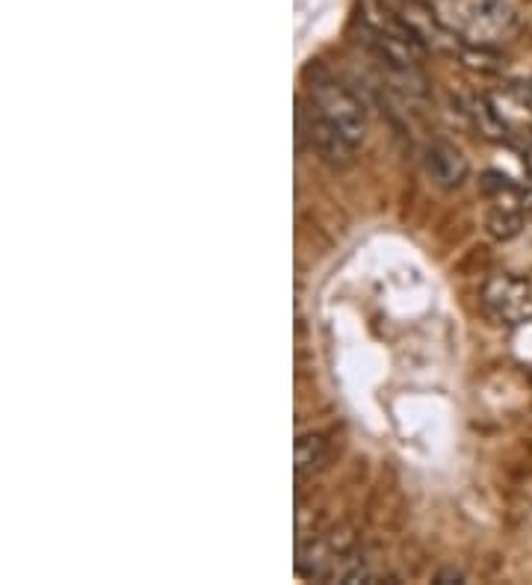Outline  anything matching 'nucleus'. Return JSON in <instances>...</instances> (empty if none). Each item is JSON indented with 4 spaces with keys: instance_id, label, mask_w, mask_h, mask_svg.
I'll return each instance as SVG.
<instances>
[{
    "instance_id": "obj_13",
    "label": "nucleus",
    "mask_w": 532,
    "mask_h": 585,
    "mask_svg": "<svg viewBox=\"0 0 532 585\" xmlns=\"http://www.w3.org/2000/svg\"><path fill=\"white\" fill-rule=\"evenodd\" d=\"M530 372H532V370H530Z\"/></svg>"
},
{
    "instance_id": "obj_7",
    "label": "nucleus",
    "mask_w": 532,
    "mask_h": 585,
    "mask_svg": "<svg viewBox=\"0 0 532 585\" xmlns=\"http://www.w3.org/2000/svg\"><path fill=\"white\" fill-rule=\"evenodd\" d=\"M488 98H491V104H494L500 122L509 127V133H518L521 124L532 122V80H512Z\"/></svg>"
},
{
    "instance_id": "obj_2",
    "label": "nucleus",
    "mask_w": 532,
    "mask_h": 585,
    "mask_svg": "<svg viewBox=\"0 0 532 585\" xmlns=\"http://www.w3.org/2000/svg\"><path fill=\"white\" fill-rule=\"evenodd\" d=\"M310 104L349 145H358L367 133V115H364L361 101L349 92L346 86H340L337 80L317 74L314 83L308 86Z\"/></svg>"
},
{
    "instance_id": "obj_12",
    "label": "nucleus",
    "mask_w": 532,
    "mask_h": 585,
    "mask_svg": "<svg viewBox=\"0 0 532 585\" xmlns=\"http://www.w3.org/2000/svg\"><path fill=\"white\" fill-rule=\"evenodd\" d=\"M429 3H434V0H429Z\"/></svg>"
},
{
    "instance_id": "obj_3",
    "label": "nucleus",
    "mask_w": 532,
    "mask_h": 585,
    "mask_svg": "<svg viewBox=\"0 0 532 585\" xmlns=\"http://www.w3.org/2000/svg\"><path fill=\"white\" fill-rule=\"evenodd\" d=\"M488 317L503 326H521L532 319V284L518 275H494L482 290Z\"/></svg>"
},
{
    "instance_id": "obj_6",
    "label": "nucleus",
    "mask_w": 532,
    "mask_h": 585,
    "mask_svg": "<svg viewBox=\"0 0 532 585\" xmlns=\"http://www.w3.org/2000/svg\"><path fill=\"white\" fill-rule=\"evenodd\" d=\"M479 189L491 202V207L523 213V216L532 211V186L521 184V181H514V177L503 175L497 168H488L482 181H479Z\"/></svg>"
},
{
    "instance_id": "obj_4",
    "label": "nucleus",
    "mask_w": 532,
    "mask_h": 585,
    "mask_svg": "<svg viewBox=\"0 0 532 585\" xmlns=\"http://www.w3.org/2000/svg\"><path fill=\"white\" fill-rule=\"evenodd\" d=\"M296 131L310 148L317 151L323 160H331V163H346L349 154H352V145L340 136V133L331 127V124L323 119V115L314 110L310 101H299V113H296Z\"/></svg>"
},
{
    "instance_id": "obj_9",
    "label": "nucleus",
    "mask_w": 532,
    "mask_h": 585,
    "mask_svg": "<svg viewBox=\"0 0 532 585\" xmlns=\"http://www.w3.org/2000/svg\"><path fill=\"white\" fill-rule=\"evenodd\" d=\"M521 225H523V213L500 211V207H491V211H488L485 228L491 237H497V239L518 237V234H521Z\"/></svg>"
},
{
    "instance_id": "obj_1",
    "label": "nucleus",
    "mask_w": 532,
    "mask_h": 585,
    "mask_svg": "<svg viewBox=\"0 0 532 585\" xmlns=\"http://www.w3.org/2000/svg\"><path fill=\"white\" fill-rule=\"evenodd\" d=\"M434 12L464 44L497 48L518 30V12L509 0H434Z\"/></svg>"
},
{
    "instance_id": "obj_8",
    "label": "nucleus",
    "mask_w": 532,
    "mask_h": 585,
    "mask_svg": "<svg viewBox=\"0 0 532 585\" xmlns=\"http://www.w3.org/2000/svg\"><path fill=\"white\" fill-rule=\"evenodd\" d=\"M293 455H296V473H299V476L314 473V470L323 468V461H326V441H323L319 434H299Z\"/></svg>"
},
{
    "instance_id": "obj_11",
    "label": "nucleus",
    "mask_w": 532,
    "mask_h": 585,
    "mask_svg": "<svg viewBox=\"0 0 532 585\" xmlns=\"http://www.w3.org/2000/svg\"><path fill=\"white\" fill-rule=\"evenodd\" d=\"M512 349L518 355V361H523L532 370V319L514 326V337H512Z\"/></svg>"
},
{
    "instance_id": "obj_10",
    "label": "nucleus",
    "mask_w": 532,
    "mask_h": 585,
    "mask_svg": "<svg viewBox=\"0 0 532 585\" xmlns=\"http://www.w3.org/2000/svg\"><path fill=\"white\" fill-rule=\"evenodd\" d=\"M459 57L464 65L479 71H500L505 65V60L497 53V48H482V44H461Z\"/></svg>"
},
{
    "instance_id": "obj_5",
    "label": "nucleus",
    "mask_w": 532,
    "mask_h": 585,
    "mask_svg": "<svg viewBox=\"0 0 532 585\" xmlns=\"http://www.w3.org/2000/svg\"><path fill=\"white\" fill-rule=\"evenodd\" d=\"M423 172L438 189H456L468 181V160L450 142H432L423 151Z\"/></svg>"
}]
</instances>
